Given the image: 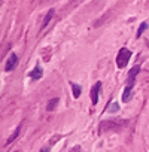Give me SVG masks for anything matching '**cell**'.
Masks as SVG:
<instances>
[{
	"label": "cell",
	"mask_w": 149,
	"mask_h": 152,
	"mask_svg": "<svg viewBox=\"0 0 149 152\" xmlns=\"http://www.w3.org/2000/svg\"><path fill=\"white\" fill-rule=\"evenodd\" d=\"M140 72V67L139 66H134L130 72H128V78H127V85H125V90L122 93V102L124 103H128L133 97V87H134V79L137 73Z\"/></svg>",
	"instance_id": "6da1fadb"
},
{
	"label": "cell",
	"mask_w": 149,
	"mask_h": 152,
	"mask_svg": "<svg viewBox=\"0 0 149 152\" xmlns=\"http://www.w3.org/2000/svg\"><path fill=\"white\" fill-rule=\"evenodd\" d=\"M130 58H131V51L127 49V48H121L119 52H118V57H116V66L119 69H124L128 64Z\"/></svg>",
	"instance_id": "7a4b0ae2"
},
{
	"label": "cell",
	"mask_w": 149,
	"mask_h": 152,
	"mask_svg": "<svg viewBox=\"0 0 149 152\" xmlns=\"http://www.w3.org/2000/svg\"><path fill=\"white\" fill-rule=\"evenodd\" d=\"M17 64H18V55H17V54H11L9 58L6 60L5 70H6V72H11V70H14V67H15Z\"/></svg>",
	"instance_id": "3957f363"
},
{
	"label": "cell",
	"mask_w": 149,
	"mask_h": 152,
	"mask_svg": "<svg viewBox=\"0 0 149 152\" xmlns=\"http://www.w3.org/2000/svg\"><path fill=\"white\" fill-rule=\"evenodd\" d=\"M100 90H102V82L99 81V82H96V84H94V87L91 88V102H93V104H97Z\"/></svg>",
	"instance_id": "277c9868"
},
{
	"label": "cell",
	"mask_w": 149,
	"mask_h": 152,
	"mask_svg": "<svg viewBox=\"0 0 149 152\" xmlns=\"http://www.w3.org/2000/svg\"><path fill=\"white\" fill-rule=\"evenodd\" d=\"M42 73H43V72H42V67L37 64V66H36V67H34L28 75H30V78H31V79L37 81V79H40V78H42Z\"/></svg>",
	"instance_id": "5b68a950"
},
{
	"label": "cell",
	"mask_w": 149,
	"mask_h": 152,
	"mask_svg": "<svg viewBox=\"0 0 149 152\" xmlns=\"http://www.w3.org/2000/svg\"><path fill=\"white\" fill-rule=\"evenodd\" d=\"M70 85H72V90H73V97H74V99H78V97L81 96V93H82L81 87H79L78 84H73V82H72Z\"/></svg>",
	"instance_id": "8992f818"
},
{
	"label": "cell",
	"mask_w": 149,
	"mask_h": 152,
	"mask_svg": "<svg viewBox=\"0 0 149 152\" xmlns=\"http://www.w3.org/2000/svg\"><path fill=\"white\" fill-rule=\"evenodd\" d=\"M54 17V9H49V12L46 14V17H45V20H43V24H42V28H45L48 24H49V21H51V18Z\"/></svg>",
	"instance_id": "52a82bcc"
},
{
	"label": "cell",
	"mask_w": 149,
	"mask_h": 152,
	"mask_svg": "<svg viewBox=\"0 0 149 152\" xmlns=\"http://www.w3.org/2000/svg\"><path fill=\"white\" fill-rule=\"evenodd\" d=\"M57 103H58V99L55 97V99H52V100H49V103H48V106H46V110H54V107L57 106Z\"/></svg>",
	"instance_id": "ba28073f"
},
{
	"label": "cell",
	"mask_w": 149,
	"mask_h": 152,
	"mask_svg": "<svg viewBox=\"0 0 149 152\" xmlns=\"http://www.w3.org/2000/svg\"><path fill=\"white\" fill-rule=\"evenodd\" d=\"M146 28H148V23H142V24H140V27H139V30H137V34H136V36H137V37H140Z\"/></svg>",
	"instance_id": "9c48e42d"
},
{
	"label": "cell",
	"mask_w": 149,
	"mask_h": 152,
	"mask_svg": "<svg viewBox=\"0 0 149 152\" xmlns=\"http://www.w3.org/2000/svg\"><path fill=\"white\" fill-rule=\"evenodd\" d=\"M18 134H20V127H18V128H17V130H15V131H14V134H12V136H11V137H9V139H8V142H6V143H8V145H9V143H11V142H14V140H15V137H17V136H18Z\"/></svg>",
	"instance_id": "30bf717a"
},
{
	"label": "cell",
	"mask_w": 149,
	"mask_h": 152,
	"mask_svg": "<svg viewBox=\"0 0 149 152\" xmlns=\"http://www.w3.org/2000/svg\"><path fill=\"white\" fill-rule=\"evenodd\" d=\"M118 109H119V106H118L116 103H112V104L107 106V110H109V112H116Z\"/></svg>",
	"instance_id": "8fae6325"
},
{
	"label": "cell",
	"mask_w": 149,
	"mask_h": 152,
	"mask_svg": "<svg viewBox=\"0 0 149 152\" xmlns=\"http://www.w3.org/2000/svg\"><path fill=\"white\" fill-rule=\"evenodd\" d=\"M40 152H49V151H48L46 148H43V149H40Z\"/></svg>",
	"instance_id": "7c38bea8"
}]
</instances>
